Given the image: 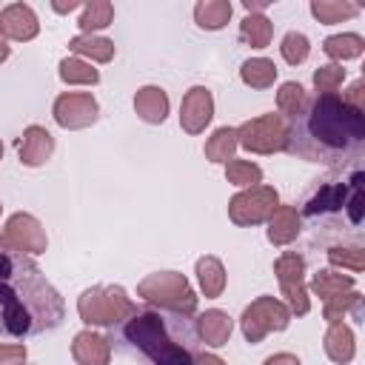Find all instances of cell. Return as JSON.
Returning <instances> with one entry per match:
<instances>
[{
  "instance_id": "5",
  "label": "cell",
  "mask_w": 365,
  "mask_h": 365,
  "mask_svg": "<svg viewBox=\"0 0 365 365\" xmlns=\"http://www.w3.org/2000/svg\"><path fill=\"white\" fill-rule=\"evenodd\" d=\"M77 314L86 325H117L120 319L137 314V308L120 285H94L80 294Z\"/></svg>"
},
{
  "instance_id": "17",
  "label": "cell",
  "mask_w": 365,
  "mask_h": 365,
  "mask_svg": "<svg viewBox=\"0 0 365 365\" xmlns=\"http://www.w3.org/2000/svg\"><path fill=\"white\" fill-rule=\"evenodd\" d=\"M348 191H351V182H325V185H319L305 200V214L308 217H317V214H331V211L345 208Z\"/></svg>"
},
{
  "instance_id": "15",
  "label": "cell",
  "mask_w": 365,
  "mask_h": 365,
  "mask_svg": "<svg viewBox=\"0 0 365 365\" xmlns=\"http://www.w3.org/2000/svg\"><path fill=\"white\" fill-rule=\"evenodd\" d=\"M71 356L77 365H108L111 359V345L103 334L94 331H80L71 342Z\"/></svg>"
},
{
  "instance_id": "32",
  "label": "cell",
  "mask_w": 365,
  "mask_h": 365,
  "mask_svg": "<svg viewBox=\"0 0 365 365\" xmlns=\"http://www.w3.org/2000/svg\"><path fill=\"white\" fill-rule=\"evenodd\" d=\"M225 180L242 188H254L262 182V168L248 160H228L225 163Z\"/></svg>"
},
{
  "instance_id": "43",
  "label": "cell",
  "mask_w": 365,
  "mask_h": 365,
  "mask_svg": "<svg viewBox=\"0 0 365 365\" xmlns=\"http://www.w3.org/2000/svg\"><path fill=\"white\" fill-rule=\"evenodd\" d=\"M9 57V46H6V40H3V34H0V63Z\"/></svg>"
},
{
  "instance_id": "29",
  "label": "cell",
  "mask_w": 365,
  "mask_h": 365,
  "mask_svg": "<svg viewBox=\"0 0 365 365\" xmlns=\"http://www.w3.org/2000/svg\"><path fill=\"white\" fill-rule=\"evenodd\" d=\"M322 51L331 60H354V57H359L365 51V40L359 34H331L322 43Z\"/></svg>"
},
{
  "instance_id": "25",
  "label": "cell",
  "mask_w": 365,
  "mask_h": 365,
  "mask_svg": "<svg viewBox=\"0 0 365 365\" xmlns=\"http://www.w3.org/2000/svg\"><path fill=\"white\" fill-rule=\"evenodd\" d=\"M311 291L325 302V299H331V297H336V294L354 291V279L345 277V274H336V271H331V268H322V271L314 274V279H311Z\"/></svg>"
},
{
  "instance_id": "20",
  "label": "cell",
  "mask_w": 365,
  "mask_h": 365,
  "mask_svg": "<svg viewBox=\"0 0 365 365\" xmlns=\"http://www.w3.org/2000/svg\"><path fill=\"white\" fill-rule=\"evenodd\" d=\"M322 345H325L328 359H334V362H339V365L351 362V359H354V351H356V345H354V331H351L345 322L328 325Z\"/></svg>"
},
{
  "instance_id": "14",
  "label": "cell",
  "mask_w": 365,
  "mask_h": 365,
  "mask_svg": "<svg viewBox=\"0 0 365 365\" xmlns=\"http://www.w3.org/2000/svg\"><path fill=\"white\" fill-rule=\"evenodd\" d=\"M54 151V137L43 125H29L23 131V140L17 143V157L23 165H43Z\"/></svg>"
},
{
  "instance_id": "6",
  "label": "cell",
  "mask_w": 365,
  "mask_h": 365,
  "mask_svg": "<svg viewBox=\"0 0 365 365\" xmlns=\"http://www.w3.org/2000/svg\"><path fill=\"white\" fill-rule=\"evenodd\" d=\"M237 145L254 151V154H274L285 151L288 145V120L282 114H262L237 128Z\"/></svg>"
},
{
  "instance_id": "7",
  "label": "cell",
  "mask_w": 365,
  "mask_h": 365,
  "mask_svg": "<svg viewBox=\"0 0 365 365\" xmlns=\"http://www.w3.org/2000/svg\"><path fill=\"white\" fill-rule=\"evenodd\" d=\"M291 322V311L285 302L274 299V297H257L245 311H242V319H240V328H242V336L257 345L262 342L265 334L271 331H285Z\"/></svg>"
},
{
  "instance_id": "12",
  "label": "cell",
  "mask_w": 365,
  "mask_h": 365,
  "mask_svg": "<svg viewBox=\"0 0 365 365\" xmlns=\"http://www.w3.org/2000/svg\"><path fill=\"white\" fill-rule=\"evenodd\" d=\"M214 117V97L205 86H194L185 91L182 103H180V125L188 134H200L205 131V125Z\"/></svg>"
},
{
  "instance_id": "46",
  "label": "cell",
  "mask_w": 365,
  "mask_h": 365,
  "mask_svg": "<svg viewBox=\"0 0 365 365\" xmlns=\"http://www.w3.org/2000/svg\"><path fill=\"white\" fill-rule=\"evenodd\" d=\"M0 208H3V205H0Z\"/></svg>"
},
{
  "instance_id": "10",
  "label": "cell",
  "mask_w": 365,
  "mask_h": 365,
  "mask_svg": "<svg viewBox=\"0 0 365 365\" xmlns=\"http://www.w3.org/2000/svg\"><path fill=\"white\" fill-rule=\"evenodd\" d=\"M97 114L100 106L88 91H68L54 100V120L63 128H88Z\"/></svg>"
},
{
  "instance_id": "24",
  "label": "cell",
  "mask_w": 365,
  "mask_h": 365,
  "mask_svg": "<svg viewBox=\"0 0 365 365\" xmlns=\"http://www.w3.org/2000/svg\"><path fill=\"white\" fill-rule=\"evenodd\" d=\"M240 77H242V83L251 86V88H268V86H274V80H277V66H274V60H268V57H251V60L242 63Z\"/></svg>"
},
{
  "instance_id": "9",
  "label": "cell",
  "mask_w": 365,
  "mask_h": 365,
  "mask_svg": "<svg viewBox=\"0 0 365 365\" xmlns=\"http://www.w3.org/2000/svg\"><path fill=\"white\" fill-rule=\"evenodd\" d=\"M279 205V197L271 185H254L231 197L228 217L234 225H259L271 217V211Z\"/></svg>"
},
{
  "instance_id": "41",
  "label": "cell",
  "mask_w": 365,
  "mask_h": 365,
  "mask_svg": "<svg viewBox=\"0 0 365 365\" xmlns=\"http://www.w3.org/2000/svg\"><path fill=\"white\" fill-rule=\"evenodd\" d=\"M191 365H225V362L220 356H214V354H197L191 359Z\"/></svg>"
},
{
  "instance_id": "35",
  "label": "cell",
  "mask_w": 365,
  "mask_h": 365,
  "mask_svg": "<svg viewBox=\"0 0 365 365\" xmlns=\"http://www.w3.org/2000/svg\"><path fill=\"white\" fill-rule=\"evenodd\" d=\"M279 51H282V60H285V63L299 66V63L308 60L311 43H308L305 34H299V31H288V34L282 37V43H279Z\"/></svg>"
},
{
  "instance_id": "31",
  "label": "cell",
  "mask_w": 365,
  "mask_h": 365,
  "mask_svg": "<svg viewBox=\"0 0 365 365\" xmlns=\"http://www.w3.org/2000/svg\"><path fill=\"white\" fill-rule=\"evenodd\" d=\"M111 20H114V6L108 0H91L88 6H83L80 29H83V34H91L97 29L111 26Z\"/></svg>"
},
{
  "instance_id": "42",
  "label": "cell",
  "mask_w": 365,
  "mask_h": 365,
  "mask_svg": "<svg viewBox=\"0 0 365 365\" xmlns=\"http://www.w3.org/2000/svg\"><path fill=\"white\" fill-rule=\"evenodd\" d=\"M51 9H54L57 14H68V11L80 9V3H77V0H68V3H51Z\"/></svg>"
},
{
  "instance_id": "37",
  "label": "cell",
  "mask_w": 365,
  "mask_h": 365,
  "mask_svg": "<svg viewBox=\"0 0 365 365\" xmlns=\"http://www.w3.org/2000/svg\"><path fill=\"white\" fill-rule=\"evenodd\" d=\"M328 262L336 265V268H351V271H362L365 268V251L351 245V248H342V245H334L328 251Z\"/></svg>"
},
{
  "instance_id": "33",
  "label": "cell",
  "mask_w": 365,
  "mask_h": 365,
  "mask_svg": "<svg viewBox=\"0 0 365 365\" xmlns=\"http://www.w3.org/2000/svg\"><path fill=\"white\" fill-rule=\"evenodd\" d=\"M302 106H305V88L299 83H294V80L282 83L279 91H277V108H279V114L285 120H291V117L299 114Z\"/></svg>"
},
{
  "instance_id": "1",
  "label": "cell",
  "mask_w": 365,
  "mask_h": 365,
  "mask_svg": "<svg viewBox=\"0 0 365 365\" xmlns=\"http://www.w3.org/2000/svg\"><path fill=\"white\" fill-rule=\"evenodd\" d=\"M285 148L308 163L345 165L365 148V114L342 103L339 94H317L288 120Z\"/></svg>"
},
{
  "instance_id": "19",
  "label": "cell",
  "mask_w": 365,
  "mask_h": 365,
  "mask_svg": "<svg viewBox=\"0 0 365 365\" xmlns=\"http://www.w3.org/2000/svg\"><path fill=\"white\" fill-rule=\"evenodd\" d=\"M299 228H302V222H299V214L294 205H277L268 217V240L274 245L294 242L299 237Z\"/></svg>"
},
{
  "instance_id": "34",
  "label": "cell",
  "mask_w": 365,
  "mask_h": 365,
  "mask_svg": "<svg viewBox=\"0 0 365 365\" xmlns=\"http://www.w3.org/2000/svg\"><path fill=\"white\" fill-rule=\"evenodd\" d=\"M359 305H362V294L345 291V294H336V297L325 299L322 314H325L328 325H336V322H342V317H345L348 311H359Z\"/></svg>"
},
{
  "instance_id": "3",
  "label": "cell",
  "mask_w": 365,
  "mask_h": 365,
  "mask_svg": "<svg viewBox=\"0 0 365 365\" xmlns=\"http://www.w3.org/2000/svg\"><path fill=\"white\" fill-rule=\"evenodd\" d=\"M123 336L137 351H143L154 365H191V359H194V354L168 334L165 319L154 311L131 314L123 328Z\"/></svg>"
},
{
  "instance_id": "38",
  "label": "cell",
  "mask_w": 365,
  "mask_h": 365,
  "mask_svg": "<svg viewBox=\"0 0 365 365\" xmlns=\"http://www.w3.org/2000/svg\"><path fill=\"white\" fill-rule=\"evenodd\" d=\"M23 362H26V345L0 342V365H23Z\"/></svg>"
},
{
  "instance_id": "13",
  "label": "cell",
  "mask_w": 365,
  "mask_h": 365,
  "mask_svg": "<svg viewBox=\"0 0 365 365\" xmlns=\"http://www.w3.org/2000/svg\"><path fill=\"white\" fill-rule=\"evenodd\" d=\"M37 31H40V23H37V14L31 11V6L11 3V6H6L0 11V34L3 37L26 43V40H34Z\"/></svg>"
},
{
  "instance_id": "18",
  "label": "cell",
  "mask_w": 365,
  "mask_h": 365,
  "mask_svg": "<svg viewBox=\"0 0 365 365\" xmlns=\"http://www.w3.org/2000/svg\"><path fill=\"white\" fill-rule=\"evenodd\" d=\"M134 111H137L140 120H145L151 125H160L168 117V94L160 86H143L134 94Z\"/></svg>"
},
{
  "instance_id": "2",
  "label": "cell",
  "mask_w": 365,
  "mask_h": 365,
  "mask_svg": "<svg viewBox=\"0 0 365 365\" xmlns=\"http://www.w3.org/2000/svg\"><path fill=\"white\" fill-rule=\"evenodd\" d=\"M66 305L40 265L20 251H0V336H37L63 322Z\"/></svg>"
},
{
  "instance_id": "36",
  "label": "cell",
  "mask_w": 365,
  "mask_h": 365,
  "mask_svg": "<svg viewBox=\"0 0 365 365\" xmlns=\"http://www.w3.org/2000/svg\"><path fill=\"white\" fill-rule=\"evenodd\" d=\"M342 80H345V68L336 66V63L319 66L314 71V88H317V94H336V88L342 86Z\"/></svg>"
},
{
  "instance_id": "27",
  "label": "cell",
  "mask_w": 365,
  "mask_h": 365,
  "mask_svg": "<svg viewBox=\"0 0 365 365\" xmlns=\"http://www.w3.org/2000/svg\"><path fill=\"white\" fill-rule=\"evenodd\" d=\"M234 151H237V128H228V125L217 128L205 143V157L211 163H228L234 160Z\"/></svg>"
},
{
  "instance_id": "26",
  "label": "cell",
  "mask_w": 365,
  "mask_h": 365,
  "mask_svg": "<svg viewBox=\"0 0 365 365\" xmlns=\"http://www.w3.org/2000/svg\"><path fill=\"white\" fill-rule=\"evenodd\" d=\"M240 37L251 46V48H265L274 37V26L265 14H245L240 23Z\"/></svg>"
},
{
  "instance_id": "28",
  "label": "cell",
  "mask_w": 365,
  "mask_h": 365,
  "mask_svg": "<svg viewBox=\"0 0 365 365\" xmlns=\"http://www.w3.org/2000/svg\"><path fill=\"white\" fill-rule=\"evenodd\" d=\"M356 11H359V6H356V3H348V0H314V3H311V14H314L319 23H325V26L342 23V20L354 17Z\"/></svg>"
},
{
  "instance_id": "21",
  "label": "cell",
  "mask_w": 365,
  "mask_h": 365,
  "mask_svg": "<svg viewBox=\"0 0 365 365\" xmlns=\"http://www.w3.org/2000/svg\"><path fill=\"white\" fill-rule=\"evenodd\" d=\"M68 48L77 57H88L94 63H108L114 57V43L108 37H97V34H77L68 40Z\"/></svg>"
},
{
  "instance_id": "39",
  "label": "cell",
  "mask_w": 365,
  "mask_h": 365,
  "mask_svg": "<svg viewBox=\"0 0 365 365\" xmlns=\"http://www.w3.org/2000/svg\"><path fill=\"white\" fill-rule=\"evenodd\" d=\"M342 103H348V106L356 108V111H365V80H356V83L342 94Z\"/></svg>"
},
{
  "instance_id": "8",
  "label": "cell",
  "mask_w": 365,
  "mask_h": 365,
  "mask_svg": "<svg viewBox=\"0 0 365 365\" xmlns=\"http://www.w3.org/2000/svg\"><path fill=\"white\" fill-rule=\"evenodd\" d=\"M274 274L279 279V291L288 299V311L302 317L308 314L311 302H308V291H305V259L297 251H285L277 257L274 262Z\"/></svg>"
},
{
  "instance_id": "30",
  "label": "cell",
  "mask_w": 365,
  "mask_h": 365,
  "mask_svg": "<svg viewBox=\"0 0 365 365\" xmlns=\"http://www.w3.org/2000/svg\"><path fill=\"white\" fill-rule=\"evenodd\" d=\"M60 80L71 86H94L100 80V71L91 68V63L80 57H63L60 60Z\"/></svg>"
},
{
  "instance_id": "44",
  "label": "cell",
  "mask_w": 365,
  "mask_h": 365,
  "mask_svg": "<svg viewBox=\"0 0 365 365\" xmlns=\"http://www.w3.org/2000/svg\"><path fill=\"white\" fill-rule=\"evenodd\" d=\"M0 251H9V240H6V231H0Z\"/></svg>"
},
{
  "instance_id": "45",
  "label": "cell",
  "mask_w": 365,
  "mask_h": 365,
  "mask_svg": "<svg viewBox=\"0 0 365 365\" xmlns=\"http://www.w3.org/2000/svg\"><path fill=\"white\" fill-rule=\"evenodd\" d=\"M0 157H3V143H0Z\"/></svg>"
},
{
  "instance_id": "23",
  "label": "cell",
  "mask_w": 365,
  "mask_h": 365,
  "mask_svg": "<svg viewBox=\"0 0 365 365\" xmlns=\"http://www.w3.org/2000/svg\"><path fill=\"white\" fill-rule=\"evenodd\" d=\"M197 279L205 297H220L225 288V268L217 257H200L197 259Z\"/></svg>"
},
{
  "instance_id": "40",
  "label": "cell",
  "mask_w": 365,
  "mask_h": 365,
  "mask_svg": "<svg viewBox=\"0 0 365 365\" xmlns=\"http://www.w3.org/2000/svg\"><path fill=\"white\" fill-rule=\"evenodd\" d=\"M262 365H302L294 354H274V356H268Z\"/></svg>"
},
{
  "instance_id": "4",
  "label": "cell",
  "mask_w": 365,
  "mask_h": 365,
  "mask_svg": "<svg viewBox=\"0 0 365 365\" xmlns=\"http://www.w3.org/2000/svg\"><path fill=\"white\" fill-rule=\"evenodd\" d=\"M137 297H143L151 305H160L177 317H188L197 311V294L191 291L185 274L177 271H157L148 274L145 279H140L137 285Z\"/></svg>"
},
{
  "instance_id": "22",
  "label": "cell",
  "mask_w": 365,
  "mask_h": 365,
  "mask_svg": "<svg viewBox=\"0 0 365 365\" xmlns=\"http://www.w3.org/2000/svg\"><path fill=\"white\" fill-rule=\"evenodd\" d=\"M194 20L205 31H217L231 20V3L228 0H202L194 6Z\"/></svg>"
},
{
  "instance_id": "11",
  "label": "cell",
  "mask_w": 365,
  "mask_h": 365,
  "mask_svg": "<svg viewBox=\"0 0 365 365\" xmlns=\"http://www.w3.org/2000/svg\"><path fill=\"white\" fill-rule=\"evenodd\" d=\"M6 240H9V248L11 251H20V254H43L48 240H46V228L40 225L37 217L31 214H11L9 222H6Z\"/></svg>"
},
{
  "instance_id": "16",
  "label": "cell",
  "mask_w": 365,
  "mask_h": 365,
  "mask_svg": "<svg viewBox=\"0 0 365 365\" xmlns=\"http://www.w3.org/2000/svg\"><path fill=\"white\" fill-rule=\"evenodd\" d=\"M231 331H234V319L225 311H220V308H211V311H205V314L197 317V334L211 348L228 345Z\"/></svg>"
}]
</instances>
